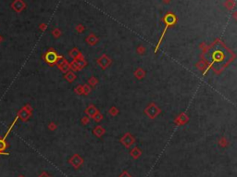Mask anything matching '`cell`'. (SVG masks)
Returning <instances> with one entry per match:
<instances>
[{
  "label": "cell",
  "mask_w": 237,
  "mask_h": 177,
  "mask_svg": "<svg viewBox=\"0 0 237 177\" xmlns=\"http://www.w3.org/2000/svg\"><path fill=\"white\" fill-rule=\"evenodd\" d=\"M29 114H30V111H27V110L25 111V109H22L20 111V113L18 114V117H20L22 121H25V120H27Z\"/></svg>",
  "instance_id": "cell-2"
},
{
  "label": "cell",
  "mask_w": 237,
  "mask_h": 177,
  "mask_svg": "<svg viewBox=\"0 0 237 177\" xmlns=\"http://www.w3.org/2000/svg\"><path fill=\"white\" fill-rule=\"evenodd\" d=\"M57 60V56L54 52H49L45 55V60L49 63H53Z\"/></svg>",
  "instance_id": "cell-1"
},
{
  "label": "cell",
  "mask_w": 237,
  "mask_h": 177,
  "mask_svg": "<svg viewBox=\"0 0 237 177\" xmlns=\"http://www.w3.org/2000/svg\"><path fill=\"white\" fill-rule=\"evenodd\" d=\"M6 147H7V143H6L5 139H4V138H3V139L0 138V151L4 150Z\"/></svg>",
  "instance_id": "cell-3"
}]
</instances>
